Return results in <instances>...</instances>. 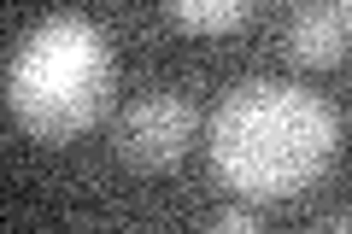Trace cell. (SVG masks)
I'll list each match as a JSON object with an SVG mask.
<instances>
[{"label":"cell","mask_w":352,"mask_h":234,"mask_svg":"<svg viewBox=\"0 0 352 234\" xmlns=\"http://www.w3.org/2000/svg\"><path fill=\"white\" fill-rule=\"evenodd\" d=\"M340 152V117L300 82H241L212 111V170L252 205L300 199Z\"/></svg>","instance_id":"1"},{"label":"cell","mask_w":352,"mask_h":234,"mask_svg":"<svg viewBox=\"0 0 352 234\" xmlns=\"http://www.w3.org/2000/svg\"><path fill=\"white\" fill-rule=\"evenodd\" d=\"M112 41L82 12L41 18L6 59V111L30 141H47V147L88 135L112 106Z\"/></svg>","instance_id":"2"},{"label":"cell","mask_w":352,"mask_h":234,"mask_svg":"<svg viewBox=\"0 0 352 234\" xmlns=\"http://www.w3.org/2000/svg\"><path fill=\"white\" fill-rule=\"evenodd\" d=\"M200 135V106L182 88H147L118 111V152L135 170H164Z\"/></svg>","instance_id":"3"},{"label":"cell","mask_w":352,"mask_h":234,"mask_svg":"<svg viewBox=\"0 0 352 234\" xmlns=\"http://www.w3.org/2000/svg\"><path fill=\"white\" fill-rule=\"evenodd\" d=\"M346 47H352V36H346L340 6H300L288 18V53L305 71H335L346 59Z\"/></svg>","instance_id":"4"},{"label":"cell","mask_w":352,"mask_h":234,"mask_svg":"<svg viewBox=\"0 0 352 234\" xmlns=\"http://www.w3.org/2000/svg\"><path fill=\"white\" fill-rule=\"evenodd\" d=\"M252 6L258 0H164V12L188 36H229V30H241L252 18Z\"/></svg>","instance_id":"5"},{"label":"cell","mask_w":352,"mask_h":234,"mask_svg":"<svg viewBox=\"0 0 352 234\" xmlns=\"http://www.w3.org/2000/svg\"><path fill=\"white\" fill-rule=\"evenodd\" d=\"M212 229L217 234H241V229H258V205H229V211H212Z\"/></svg>","instance_id":"6"},{"label":"cell","mask_w":352,"mask_h":234,"mask_svg":"<svg viewBox=\"0 0 352 234\" xmlns=\"http://www.w3.org/2000/svg\"><path fill=\"white\" fill-rule=\"evenodd\" d=\"M317 229H352V205H340V211H323V217H317Z\"/></svg>","instance_id":"7"},{"label":"cell","mask_w":352,"mask_h":234,"mask_svg":"<svg viewBox=\"0 0 352 234\" xmlns=\"http://www.w3.org/2000/svg\"><path fill=\"white\" fill-rule=\"evenodd\" d=\"M340 18H346V36H352V0H340Z\"/></svg>","instance_id":"8"}]
</instances>
